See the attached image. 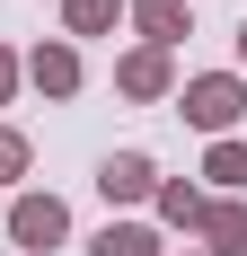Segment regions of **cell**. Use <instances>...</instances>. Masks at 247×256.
Wrapping results in <instances>:
<instances>
[{"label":"cell","mask_w":247,"mask_h":256,"mask_svg":"<svg viewBox=\"0 0 247 256\" xmlns=\"http://www.w3.org/2000/svg\"><path fill=\"white\" fill-rule=\"evenodd\" d=\"M98 186H106V204H142L150 186H159V168H150L142 150H115V159L98 168Z\"/></svg>","instance_id":"cell-3"},{"label":"cell","mask_w":247,"mask_h":256,"mask_svg":"<svg viewBox=\"0 0 247 256\" xmlns=\"http://www.w3.org/2000/svg\"><path fill=\"white\" fill-rule=\"evenodd\" d=\"M132 18H142V36H150V44L168 53L176 36H186V0H142V9H132Z\"/></svg>","instance_id":"cell-7"},{"label":"cell","mask_w":247,"mask_h":256,"mask_svg":"<svg viewBox=\"0 0 247 256\" xmlns=\"http://www.w3.org/2000/svg\"><path fill=\"white\" fill-rule=\"evenodd\" d=\"M88 256H159V238H150L142 221H106V230H98V248H88Z\"/></svg>","instance_id":"cell-8"},{"label":"cell","mask_w":247,"mask_h":256,"mask_svg":"<svg viewBox=\"0 0 247 256\" xmlns=\"http://www.w3.org/2000/svg\"><path fill=\"white\" fill-rule=\"evenodd\" d=\"M124 88H132V98H159V88H168V53H159V44H142V53H124Z\"/></svg>","instance_id":"cell-6"},{"label":"cell","mask_w":247,"mask_h":256,"mask_svg":"<svg viewBox=\"0 0 247 256\" xmlns=\"http://www.w3.org/2000/svg\"><path fill=\"white\" fill-rule=\"evenodd\" d=\"M194 230L212 238V248H203V256H238V248H247V212H238V204H212V212H203V221H194Z\"/></svg>","instance_id":"cell-5"},{"label":"cell","mask_w":247,"mask_h":256,"mask_svg":"<svg viewBox=\"0 0 247 256\" xmlns=\"http://www.w3.org/2000/svg\"><path fill=\"white\" fill-rule=\"evenodd\" d=\"M212 177H221V186H247V142H221V150H212Z\"/></svg>","instance_id":"cell-11"},{"label":"cell","mask_w":247,"mask_h":256,"mask_svg":"<svg viewBox=\"0 0 247 256\" xmlns=\"http://www.w3.org/2000/svg\"><path fill=\"white\" fill-rule=\"evenodd\" d=\"M238 62H247V26H238Z\"/></svg>","instance_id":"cell-14"},{"label":"cell","mask_w":247,"mask_h":256,"mask_svg":"<svg viewBox=\"0 0 247 256\" xmlns=\"http://www.w3.org/2000/svg\"><path fill=\"white\" fill-rule=\"evenodd\" d=\"M115 18H124V0H71V36H98Z\"/></svg>","instance_id":"cell-9"},{"label":"cell","mask_w":247,"mask_h":256,"mask_svg":"<svg viewBox=\"0 0 247 256\" xmlns=\"http://www.w3.org/2000/svg\"><path fill=\"white\" fill-rule=\"evenodd\" d=\"M159 212H168V221H186V230H194V221H203V194H194V186H168V194H159Z\"/></svg>","instance_id":"cell-10"},{"label":"cell","mask_w":247,"mask_h":256,"mask_svg":"<svg viewBox=\"0 0 247 256\" xmlns=\"http://www.w3.org/2000/svg\"><path fill=\"white\" fill-rule=\"evenodd\" d=\"M238 106H247V88H238L230 71H212V80H194V88H186V115H194L203 132H230V124H238Z\"/></svg>","instance_id":"cell-1"},{"label":"cell","mask_w":247,"mask_h":256,"mask_svg":"<svg viewBox=\"0 0 247 256\" xmlns=\"http://www.w3.org/2000/svg\"><path fill=\"white\" fill-rule=\"evenodd\" d=\"M62 230H71V212L53 194H18V212H9V238L18 248H62Z\"/></svg>","instance_id":"cell-2"},{"label":"cell","mask_w":247,"mask_h":256,"mask_svg":"<svg viewBox=\"0 0 247 256\" xmlns=\"http://www.w3.org/2000/svg\"><path fill=\"white\" fill-rule=\"evenodd\" d=\"M26 71H36V88H44V98H71V88H80V53H71V44H44Z\"/></svg>","instance_id":"cell-4"},{"label":"cell","mask_w":247,"mask_h":256,"mask_svg":"<svg viewBox=\"0 0 247 256\" xmlns=\"http://www.w3.org/2000/svg\"><path fill=\"white\" fill-rule=\"evenodd\" d=\"M9 88H18V62H9V53H0V98H9Z\"/></svg>","instance_id":"cell-13"},{"label":"cell","mask_w":247,"mask_h":256,"mask_svg":"<svg viewBox=\"0 0 247 256\" xmlns=\"http://www.w3.org/2000/svg\"><path fill=\"white\" fill-rule=\"evenodd\" d=\"M18 168H26V132H0V186L18 177Z\"/></svg>","instance_id":"cell-12"}]
</instances>
